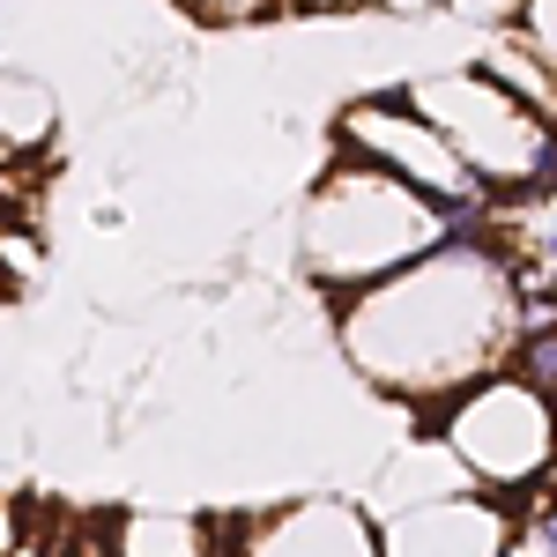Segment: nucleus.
<instances>
[{
  "label": "nucleus",
  "mask_w": 557,
  "mask_h": 557,
  "mask_svg": "<svg viewBox=\"0 0 557 557\" xmlns=\"http://www.w3.org/2000/svg\"><path fill=\"white\" fill-rule=\"evenodd\" d=\"M513 298L520 290L506 268V246L483 231V215L446 223V238L424 260H409L401 275L349 298L343 343L380 386L469 394L483 380V364H498L513 349Z\"/></svg>",
  "instance_id": "nucleus-1"
},
{
  "label": "nucleus",
  "mask_w": 557,
  "mask_h": 557,
  "mask_svg": "<svg viewBox=\"0 0 557 557\" xmlns=\"http://www.w3.org/2000/svg\"><path fill=\"white\" fill-rule=\"evenodd\" d=\"M438 238H446V215L417 186H401L394 172L364 164V157H343V172L312 194V215H305L312 275L349 290V298L386 283L394 268L424 260Z\"/></svg>",
  "instance_id": "nucleus-2"
},
{
  "label": "nucleus",
  "mask_w": 557,
  "mask_h": 557,
  "mask_svg": "<svg viewBox=\"0 0 557 557\" xmlns=\"http://www.w3.org/2000/svg\"><path fill=\"white\" fill-rule=\"evenodd\" d=\"M454 454H469L483 475L498 483H528L550 461L557 417L543 394H528L520 380H475L469 394H454Z\"/></svg>",
  "instance_id": "nucleus-3"
},
{
  "label": "nucleus",
  "mask_w": 557,
  "mask_h": 557,
  "mask_svg": "<svg viewBox=\"0 0 557 557\" xmlns=\"http://www.w3.org/2000/svg\"><path fill=\"white\" fill-rule=\"evenodd\" d=\"M246 557H380L372 543V520L357 506H290V513L253 520V543Z\"/></svg>",
  "instance_id": "nucleus-4"
},
{
  "label": "nucleus",
  "mask_w": 557,
  "mask_h": 557,
  "mask_svg": "<svg viewBox=\"0 0 557 557\" xmlns=\"http://www.w3.org/2000/svg\"><path fill=\"white\" fill-rule=\"evenodd\" d=\"M506 520L483 498H438L424 513H409L386 535V557H498Z\"/></svg>",
  "instance_id": "nucleus-5"
},
{
  "label": "nucleus",
  "mask_w": 557,
  "mask_h": 557,
  "mask_svg": "<svg viewBox=\"0 0 557 557\" xmlns=\"http://www.w3.org/2000/svg\"><path fill=\"white\" fill-rule=\"evenodd\" d=\"M45 134H52V97H45V83L0 67V157L45 149Z\"/></svg>",
  "instance_id": "nucleus-6"
},
{
  "label": "nucleus",
  "mask_w": 557,
  "mask_h": 557,
  "mask_svg": "<svg viewBox=\"0 0 557 557\" xmlns=\"http://www.w3.org/2000/svg\"><path fill=\"white\" fill-rule=\"evenodd\" d=\"M506 364H513V380L528 386V394L550 401V394H557V327H543V335H513Z\"/></svg>",
  "instance_id": "nucleus-7"
},
{
  "label": "nucleus",
  "mask_w": 557,
  "mask_h": 557,
  "mask_svg": "<svg viewBox=\"0 0 557 557\" xmlns=\"http://www.w3.org/2000/svg\"><path fill=\"white\" fill-rule=\"evenodd\" d=\"M528 45L557 60V0H528Z\"/></svg>",
  "instance_id": "nucleus-8"
},
{
  "label": "nucleus",
  "mask_w": 557,
  "mask_h": 557,
  "mask_svg": "<svg viewBox=\"0 0 557 557\" xmlns=\"http://www.w3.org/2000/svg\"><path fill=\"white\" fill-rule=\"evenodd\" d=\"M194 15H215V23H246V15H260L268 0H186Z\"/></svg>",
  "instance_id": "nucleus-9"
},
{
  "label": "nucleus",
  "mask_w": 557,
  "mask_h": 557,
  "mask_svg": "<svg viewBox=\"0 0 557 557\" xmlns=\"http://www.w3.org/2000/svg\"><path fill=\"white\" fill-rule=\"evenodd\" d=\"M15 201H23V186H15V172H0V223L15 215Z\"/></svg>",
  "instance_id": "nucleus-10"
},
{
  "label": "nucleus",
  "mask_w": 557,
  "mask_h": 557,
  "mask_svg": "<svg viewBox=\"0 0 557 557\" xmlns=\"http://www.w3.org/2000/svg\"><path fill=\"white\" fill-rule=\"evenodd\" d=\"M543 260H550V268H557V231H550V238H543Z\"/></svg>",
  "instance_id": "nucleus-11"
},
{
  "label": "nucleus",
  "mask_w": 557,
  "mask_h": 557,
  "mask_svg": "<svg viewBox=\"0 0 557 557\" xmlns=\"http://www.w3.org/2000/svg\"><path fill=\"white\" fill-rule=\"evenodd\" d=\"M394 8H424V0H394Z\"/></svg>",
  "instance_id": "nucleus-12"
},
{
  "label": "nucleus",
  "mask_w": 557,
  "mask_h": 557,
  "mask_svg": "<svg viewBox=\"0 0 557 557\" xmlns=\"http://www.w3.org/2000/svg\"><path fill=\"white\" fill-rule=\"evenodd\" d=\"M305 8H327V0H305Z\"/></svg>",
  "instance_id": "nucleus-13"
}]
</instances>
